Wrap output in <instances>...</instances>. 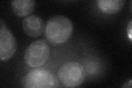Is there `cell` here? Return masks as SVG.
Here are the masks:
<instances>
[{"mask_svg":"<svg viewBox=\"0 0 132 88\" xmlns=\"http://www.w3.org/2000/svg\"><path fill=\"white\" fill-rule=\"evenodd\" d=\"M73 31L71 20L63 15H56L47 20L45 34L50 43L59 45L65 43L71 36Z\"/></svg>","mask_w":132,"mask_h":88,"instance_id":"1","label":"cell"},{"mask_svg":"<svg viewBox=\"0 0 132 88\" xmlns=\"http://www.w3.org/2000/svg\"><path fill=\"white\" fill-rule=\"evenodd\" d=\"M23 85L28 88H52L59 87V82L49 70L38 67L31 70L26 75Z\"/></svg>","mask_w":132,"mask_h":88,"instance_id":"2","label":"cell"},{"mask_svg":"<svg viewBox=\"0 0 132 88\" xmlns=\"http://www.w3.org/2000/svg\"><path fill=\"white\" fill-rule=\"evenodd\" d=\"M84 68L77 62H68L63 64L58 72V77L62 84L67 87L80 85L85 79Z\"/></svg>","mask_w":132,"mask_h":88,"instance_id":"3","label":"cell"},{"mask_svg":"<svg viewBox=\"0 0 132 88\" xmlns=\"http://www.w3.org/2000/svg\"><path fill=\"white\" fill-rule=\"evenodd\" d=\"M50 53V49L46 41H35L29 45L25 51L24 62L31 68L40 67L46 64Z\"/></svg>","mask_w":132,"mask_h":88,"instance_id":"4","label":"cell"},{"mask_svg":"<svg viewBox=\"0 0 132 88\" xmlns=\"http://www.w3.org/2000/svg\"><path fill=\"white\" fill-rule=\"evenodd\" d=\"M0 59L7 61L15 54L16 43L14 35L2 19L0 20Z\"/></svg>","mask_w":132,"mask_h":88,"instance_id":"5","label":"cell"},{"mask_svg":"<svg viewBox=\"0 0 132 88\" xmlns=\"http://www.w3.org/2000/svg\"><path fill=\"white\" fill-rule=\"evenodd\" d=\"M23 30L26 34L31 37H38L42 35L45 30L44 20L36 15H29L22 23Z\"/></svg>","mask_w":132,"mask_h":88,"instance_id":"6","label":"cell"},{"mask_svg":"<svg viewBox=\"0 0 132 88\" xmlns=\"http://www.w3.org/2000/svg\"><path fill=\"white\" fill-rule=\"evenodd\" d=\"M11 6L15 15L19 17H23L34 11L35 1L32 0H16L11 2Z\"/></svg>","mask_w":132,"mask_h":88,"instance_id":"7","label":"cell"},{"mask_svg":"<svg viewBox=\"0 0 132 88\" xmlns=\"http://www.w3.org/2000/svg\"><path fill=\"white\" fill-rule=\"evenodd\" d=\"M125 3V0H99L97 6L103 13L112 14L120 11Z\"/></svg>","mask_w":132,"mask_h":88,"instance_id":"8","label":"cell"},{"mask_svg":"<svg viewBox=\"0 0 132 88\" xmlns=\"http://www.w3.org/2000/svg\"><path fill=\"white\" fill-rule=\"evenodd\" d=\"M131 20L130 21L128 25V28H127V33L128 35L129 38L130 39V40L131 41L132 39V36H131V32H132V29H131Z\"/></svg>","mask_w":132,"mask_h":88,"instance_id":"9","label":"cell"},{"mask_svg":"<svg viewBox=\"0 0 132 88\" xmlns=\"http://www.w3.org/2000/svg\"><path fill=\"white\" fill-rule=\"evenodd\" d=\"M123 87H131V80L130 79L129 81H128L125 85L123 86Z\"/></svg>","mask_w":132,"mask_h":88,"instance_id":"10","label":"cell"}]
</instances>
